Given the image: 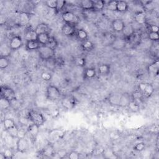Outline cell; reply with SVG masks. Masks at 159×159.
I'll return each mask as SVG.
<instances>
[{
	"mask_svg": "<svg viewBox=\"0 0 159 159\" xmlns=\"http://www.w3.org/2000/svg\"><path fill=\"white\" fill-rule=\"evenodd\" d=\"M28 117L32 123L38 126H42L45 123V118L42 114L35 110H31L28 113Z\"/></svg>",
	"mask_w": 159,
	"mask_h": 159,
	"instance_id": "6da1fadb",
	"label": "cell"
},
{
	"mask_svg": "<svg viewBox=\"0 0 159 159\" xmlns=\"http://www.w3.org/2000/svg\"><path fill=\"white\" fill-rule=\"evenodd\" d=\"M39 55L42 60H46L53 58L55 55V51L46 45H41L38 49Z\"/></svg>",
	"mask_w": 159,
	"mask_h": 159,
	"instance_id": "7a4b0ae2",
	"label": "cell"
},
{
	"mask_svg": "<svg viewBox=\"0 0 159 159\" xmlns=\"http://www.w3.org/2000/svg\"><path fill=\"white\" fill-rule=\"evenodd\" d=\"M46 94L48 99L52 101H55L58 100L62 95L60 90L54 85H49L46 90Z\"/></svg>",
	"mask_w": 159,
	"mask_h": 159,
	"instance_id": "3957f363",
	"label": "cell"
},
{
	"mask_svg": "<svg viewBox=\"0 0 159 159\" xmlns=\"http://www.w3.org/2000/svg\"><path fill=\"white\" fill-rule=\"evenodd\" d=\"M139 90L145 97L151 96L154 91V88L153 85L149 83H141L139 84Z\"/></svg>",
	"mask_w": 159,
	"mask_h": 159,
	"instance_id": "277c9868",
	"label": "cell"
},
{
	"mask_svg": "<svg viewBox=\"0 0 159 159\" xmlns=\"http://www.w3.org/2000/svg\"><path fill=\"white\" fill-rule=\"evenodd\" d=\"M61 104H62V106L65 109L71 110L75 108L77 102L74 98L70 96H67L64 98L62 100V101H61Z\"/></svg>",
	"mask_w": 159,
	"mask_h": 159,
	"instance_id": "5b68a950",
	"label": "cell"
},
{
	"mask_svg": "<svg viewBox=\"0 0 159 159\" xmlns=\"http://www.w3.org/2000/svg\"><path fill=\"white\" fill-rule=\"evenodd\" d=\"M1 96L5 98L13 101L16 98V94L15 91L11 88L8 87H2L1 88Z\"/></svg>",
	"mask_w": 159,
	"mask_h": 159,
	"instance_id": "8992f818",
	"label": "cell"
},
{
	"mask_svg": "<svg viewBox=\"0 0 159 159\" xmlns=\"http://www.w3.org/2000/svg\"><path fill=\"white\" fill-rule=\"evenodd\" d=\"M16 149L19 152L24 153L29 148V142L26 138L17 139Z\"/></svg>",
	"mask_w": 159,
	"mask_h": 159,
	"instance_id": "52a82bcc",
	"label": "cell"
},
{
	"mask_svg": "<svg viewBox=\"0 0 159 159\" xmlns=\"http://www.w3.org/2000/svg\"><path fill=\"white\" fill-rule=\"evenodd\" d=\"M111 45L114 50H123L126 45V41L124 38H117L113 42Z\"/></svg>",
	"mask_w": 159,
	"mask_h": 159,
	"instance_id": "ba28073f",
	"label": "cell"
},
{
	"mask_svg": "<svg viewBox=\"0 0 159 159\" xmlns=\"http://www.w3.org/2000/svg\"><path fill=\"white\" fill-rule=\"evenodd\" d=\"M62 19L66 24H73L77 21V17L75 15L73 14L71 11H65L62 15Z\"/></svg>",
	"mask_w": 159,
	"mask_h": 159,
	"instance_id": "9c48e42d",
	"label": "cell"
},
{
	"mask_svg": "<svg viewBox=\"0 0 159 159\" xmlns=\"http://www.w3.org/2000/svg\"><path fill=\"white\" fill-rule=\"evenodd\" d=\"M22 45V40L20 36H15L9 42V46L12 50H17Z\"/></svg>",
	"mask_w": 159,
	"mask_h": 159,
	"instance_id": "30bf717a",
	"label": "cell"
},
{
	"mask_svg": "<svg viewBox=\"0 0 159 159\" xmlns=\"http://www.w3.org/2000/svg\"><path fill=\"white\" fill-rule=\"evenodd\" d=\"M62 33L65 35V36H72L73 35H74L75 33V26L73 25V24H65L62 27Z\"/></svg>",
	"mask_w": 159,
	"mask_h": 159,
	"instance_id": "8fae6325",
	"label": "cell"
},
{
	"mask_svg": "<svg viewBox=\"0 0 159 159\" xmlns=\"http://www.w3.org/2000/svg\"><path fill=\"white\" fill-rule=\"evenodd\" d=\"M125 24L124 21L121 19H114L112 22L113 30L116 32H121L123 31Z\"/></svg>",
	"mask_w": 159,
	"mask_h": 159,
	"instance_id": "7c38bea8",
	"label": "cell"
},
{
	"mask_svg": "<svg viewBox=\"0 0 159 159\" xmlns=\"http://www.w3.org/2000/svg\"><path fill=\"white\" fill-rule=\"evenodd\" d=\"M132 101L131 95L128 93H124L121 94V100L119 103V106L126 107L128 106L129 103Z\"/></svg>",
	"mask_w": 159,
	"mask_h": 159,
	"instance_id": "4fadbf2b",
	"label": "cell"
},
{
	"mask_svg": "<svg viewBox=\"0 0 159 159\" xmlns=\"http://www.w3.org/2000/svg\"><path fill=\"white\" fill-rule=\"evenodd\" d=\"M30 15L27 13H21L19 16V25L26 26L30 22Z\"/></svg>",
	"mask_w": 159,
	"mask_h": 159,
	"instance_id": "5bb4252c",
	"label": "cell"
},
{
	"mask_svg": "<svg viewBox=\"0 0 159 159\" xmlns=\"http://www.w3.org/2000/svg\"><path fill=\"white\" fill-rule=\"evenodd\" d=\"M39 126H37L36 124H33L32 123L31 124H30L28 129H27V131H28V133L29 134V135L31 136V137L33 139H35L37 137V136H38V133H39Z\"/></svg>",
	"mask_w": 159,
	"mask_h": 159,
	"instance_id": "9a60e30c",
	"label": "cell"
},
{
	"mask_svg": "<svg viewBox=\"0 0 159 159\" xmlns=\"http://www.w3.org/2000/svg\"><path fill=\"white\" fill-rule=\"evenodd\" d=\"M122 32H123V35L126 38H129L135 32V31H134V28L132 24H125L123 31H122Z\"/></svg>",
	"mask_w": 159,
	"mask_h": 159,
	"instance_id": "2e32d148",
	"label": "cell"
},
{
	"mask_svg": "<svg viewBox=\"0 0 159 159\" xmlns=\"http://www.w3.org/2000/svg\"><path fill=\"white\" fill-rule=\"evenodd\" d=\"M94 2L91 0H83L80 2V6L84 11L94 10Z\"/></svg>",
	"mask_w": 159,
	"mask_h": 159,
	"instance_id": "e0dca14e",
	"label": "cell"
},
{
	"mask_svg": "<svg viewBox=\"0 0 159 159\" xmlns=\"http://www.w3.org/2000/svg\"><path fill=\"white\" fill-rule=\"evenodd\" d=\"M64 136V132L60 129H54L49 132V138L51 140H58L63 137Z\"/></svg>",
	"mask_w": 159,
	"mask_h": 159,
	"instance_id": "ac0fdd59",
	"label": "cell"
},
{
	"mask_svg": "<svg viewBox=\"0 0 159 159\" xmlns=\"http://www.w3.org/2000/svg\"><path fill=\"white\" fill-rule=\"evenodd\" d=\"M134 20L139 24H144L146 22V16L143 11H138L134 15Z\"/></svg>",
	"mask_w": 159,
	"mask_h": 159,
	"instance_id": "d6986e66",
	"label": "cell"
},
{
	"mask_svg": "<svg viewBox=\"0 0 159 159\" xmlns=\"http://www.w3.org/2000/svg\"><path fill=\"white\" fill-rule=\"evenodd\" d=\"M11 48L9 46V45H8L6 44H2L0 46V54H1V57H8L11 52Z\"/></svg>",
	"mask_w": 159,
	"mask_h": 159,
	"instance_id": "ffe728a7",
	"label": "cell"
},
{
	"mask_svg": "<svg viewBox=\"0 0 159 159\" xmlns=\"http://www.w3.org/2000/svg\"><path fill=\"white\" fill-rule=\"evenodd\" d=\"M49 27L45 23H40L36 26L35 29V31L38 34H43V33H48L49 32Z\"/></svg>",
	"mask_w": 159,
	"mask_h": 159,
	"instance_id": "44dd1931",
	"label": "cell"
},
{
	"mask_svg": "<svg viewBox=\"0 0 159 159\" xmlns=\"http://www.w3.org/2000/svg\"><path fill=\"white\" fill-rule=\"evenodd\" d=\"M121 100V94H113L109 97V101L112 105L114 106H119Z\"/></svg>",
	"mask_w": 159,
	"mask_h": 159,
	"instance_id": "7402d4cb",
	"label": "cell"
},
{
	"mask_svg": "<svg viewBox=\"0 0 159 159\" xmlns=\"http://www.w3.org/2000/svg\"><path fill=\"white\" fill-rule=\"evenodd\" d=\"M38 34L36 33L35 30H28L25 34V39L27 41H36L38 39Z\"/></svg>",
	"mask_w": 159,
	"mask_h": 159,
	"instance_id": "603a6c76",
	"label": "cell"
},
{
	"mask_svg": "<svg viewBox=\"0 0 159 159\" xmlns=\"http://www.w3.org/2000/svg\"><path fill=\"white\" fill-rule=\"evenodd\" d=\"M41 45L38 41H27L26 48L29 51H34L38 50Z\"/></svg>",
	"mask_w": 159,
	"mask_h": 159,
	"instance_id": "cb8c5ba5",
	"label": "cell"
},
{
	"mask_svg": "<svg viewBox=\"0 0 159 159\" xmlns=\"http://www.w3.org/2000/svg\"><path fill=\"white\" fill-rule=\"evenodd\" d=\"M49 38H50V35H48V33L40 34H38V39H37V41L40 43L41 45H45L48 42V40L49 39Z\"/></svg>",
	"mask_w": 159,
	"mask_h": 159,
	"instance_id": "d4e9b609",
	"label": "cell"
},
{
	"mask_svg": "<svg viewBox=\"0 0 159 159\" xmlns=\"http://www.w3.org/2000/svg\"><path fill=\"white\" fill-rule=\"evenodd\" d=\"M128 9V5L124 1H117V11L120 13H124Z\"/></svg>",
	"mask_w": 159,
	"mask_h": 159,
	"instance_id": "484cf974",
	"label": "cell"
},
{
	"mask_svg": "<svg viewBox=\"0 0 159 159\" xmlns=\"http://www.w3.org/2000/svg\"><path fill=\"white\" fill-rule=\"evenodd\" d=\"M11 105V101L5 98L1 97L0 99V108L3 110H7L8 109Z\"/></svg>",
	"mask_w": 159,
	"mask_h": 159,
	"instance_id": "4316f807",
	"label": "cell"
},
{
	"mask_svg": "<svg viewBox=\"0 0 159 159\" xmlns=\"http://www.w3.org/2000/svg\"><path fill=\"white\" fill-rule=\"evenodd\" d=\"M45 61V67L48 70H54L55 68L57 65V62H56V60L54 57L46 60Z\"/></svg>",
	"mask_w": 159,
	"mask_h": 159,
	"instance_id": "83f0119b",
	"label": "cell"
},
{
	"mask_svg": "<svg viewBox=\"0 0 159 159\" xmlns=\"http://www.w3.org/2000/svg\"><path fill=\"white\" fill-rule=\"evenodd\" d=\"M45 45L48 47L49 48H52V50L55 51L58 46V42H57V40L55 39V38H54V37L50 36L49 39H48V42H47L46 45Z\"/></svg>",
	"mask_w": 159,
	"mask_h": 159,
	"instance_id": "f1b7e54d",
	"label": "cell"
},
{
	"mask_svg": "<svg viewBox=\"0 0 159 159\" xmlns=\"http://www.w3.org/2000/svg\"><path fill=\"white\" fill-rule=\"evenodd\" d=\"M3 126H4L5 129L8 130L16 125V123L14 120L10 119V118H7L3 121Z\"/></svg>",
	"mask_w": 159,
	"mask_h": 159,
	"instance_id": "f546056e",
	"label": "cell"
},
{
	"mask_svg": "<svg viewBox=\"0 0 159 159\" xmlns=\"http://www.w3.org/2000/svg\"><path fill=\"white\" fill-rule=\"evenodd\" d=\"M77 36L80 40L82 41H86L88 38V34L86 31H84V29H80L77 31Z\"/></svg>",
	"mask_w": 159,
	"mask_h": 159,
	"instance_id": "4dcf8cb0",
	"label": "cell"
},
{
	"mask_svg": "<svg viewBox=\"0 0 159 159\" xmlns=\"http://www.w3.org/2000/svg\"><path fill=\"white\" fill-rule=\"evenodd\" d=\"M98 71L101 75H106L110 72V67L107 64L100 65L98 67Z\"/></svg>",
	"mask_w": 159,
	"mask_h": 159,
	"instance_id": "1f68e13d",
	"label": "cell"
},
{
	"mask_svg": "<svg viewBox=\"0 0 159 159\" xmlns=\"http://www.w3.org/2000/svg\"><path fill=\"white\" fill-rule=\"evenodd\" d=\"M81 46H82V48H83V49L84 51H90L92 50L93 48V47H94L93 44L88 40H86V41H83Z\"/></svg>",
	"mask_w": 159,
	"mask_h": 159,
	"instance_id": "d6a6232c",
	"label": "cell"
},
{
	"mask_svg": "<svg viewBox=\"0 0 159 159\" xmlns=\"http://www.w3.org/2000/svg\"><path fill=\"white\" fill-rule=\"evenodd\" d=\"M158 67H159V62L157 60L155 62L151 64L149 67H148V70L149 71L152 73H158Z\"/></svg>",
	"mask_w": 159,
	"mask_h": 159,
	"instance_id": "836d02e7",
	"label": "cell"
},
{
	"mask_svg": "<svg viewBox=\"0 0 159 159\" xmlns=\"http://www.w3.org/2000/svg\"><path fill=\"white\" fill-rule=\"evenodd\" d=\"M43 155L46 157H51L54 155V149L51 145H47L43 150Z\"/></svg>",
	"mask_w": 159,
	"mask_h": 159,
	"instance_id": "e575fe53",
	"label": "cell"
},
{
	"mask_svg": "<svg viewBox=\"0 0 159 159\" xmlns=\"http://www.w3.org/2000/svg\"><path fill=\"white\" fill-rule=\"evenodd\" d=\"M9 65V60L7 57H1L0 58V68L2 69L6 68Z\"/></svg>",
	"mask_w": 159,
	"mask_h": 159,
	"instance_id": "d590c367",
	"label": "cell"
},
{
	"mask_svg": "<svg viewBox=\"0 0 159 159\" xmlns=\"http://www.w3.org/2000/svg\"><path fill=\"white\" fill-rule=\"evenodd\" d=\"M18 130L19 128L17 127V126H15L13 128H11L9 129H8V132L9 134V135H10L11 136H12L13 137L15 138V139H18L17 136H18Z\"/></svg>",
	"mask_w": 159,
	"mask_h": 159,
	"instance_id": "8d00e7d4",
	"label": "cell"
},
{
	"mask_svg": "<svg viewBox=\"0 0 159 159\" xmlns=\"http://www.w3.org/2000/svg\"><path fill=\"white\" fill-rule=\"evenodd\" d=\"M105 5V2L102 1V0H99V1L94 2V10L101 11L104 9Z\"/></svg>",
	"mask_w": 159,
	"mask_h": 159,
	"instance_id": "74e56055",
	"label": "cell"
},
{
	"mask_svg": "<svg viewBox=\"0 0 159 159\" xmlns=\"http://www.w3.org/2000/svg\"><path fill=\"white\" fill-rule=\"evenodd\" d=\"M128 107L129 108V109L131 110H132V111H134V112H136V111H138L139 110V104L137 102L134 101V100H132L129 105H128Z\"/></svg>",
	"mask_w": 159,
	"mask_h": 159,
	"instance_id": "f35d334b",
	"label": "cell"
},
{
	"mask_svg": "<svg viewBox=\"0 0 159 159\" xmlns=\"http://www.w3.org/2000/svg\"><path fill=\"white\" fill-rule=\"evenodd\" d=\"M84 75L87 78H92L94 77L96 75V71L93 68H87L84 71Z\"/></svg>",
	"mask_w": 159,
	"mask_h": 159,
	"instance_id": "ab89813d",
	"label": "cell"
},
{
	"mask_svg": "<svg viewBox=\"0 0 159 159\" xmlns=\"http://www.w3.org/2000/svg\"><path fill=\"white\" fill-rule=\"evenodd\" d=\"M65 5H66L65 1H64V0H58V1H57V7L55 10L57 12H60L64 9Z\"/></svg>",
	"mask_w": 159,
	"mask_h": 159,
	"instance_id": "60d3db41",
	"label": "cell"
},
{
	"mask_svg": "<svg viewBox=\"0 0 159 159\" xmlns=\"http://www.w3.org/2000/svg\"><path fill=\"white\" fill-rule=\"evenodd\" d=\"M107 8L111 11H117V1H109L107 4Z\"/></svg>",
	"mask_w": 159,
	"mask_h": 159,
	"instance_id": "b9f144b4",
	"label": "cell"
},
{
	"mask_svg": "<svg viewBox=\"0 0 159 159\" xmlns=\"http://www.w3.org/2000/svg\"><path fill=\"white\" fill-rule=\"evenodd\" d=\"M145 148V144L144 142H139L136 144L134 147V150L137 152H142Z\"/></svg>",
	"mask_w": 159,
	"mask_h": 159,
	"instance_id": "7bdbcfd3",
	"label": "cell"
},
{
	"mask_svg": "<svg viewBox=\"0 0 159 159\" xmlns=\"http://www.w3.org/2000/svg\"><path fill=\"white\" fill-rule=\"evenodd\" d=\"M28 133V131L27 129L25 130L23 128H20L18 130V136L17 138L18 139H23V138H26V136Z\"/></svg>",
	"mask_w": 159,
	"mask_h": 159,
	"instance_id": "ee69618b",
	"label": "cell"
},
{
	"mask_svg": "<svg viewBox=\"0 0 159 159\" xmlns=\"http://www.w3.org/2000/svg\"><path fill=\"white\" fill-rule=\"evenodd\" d=\"M149 38L152 41H157L159 39L158 33L150 32L149 34Z\"/></svg>",
	"mask_w": 159,
	"mask_h": 159,
	"instance_id": "f6af8a7d",
	"label": "cell"
},
{
	"mask_svg": "<svg viewBox=\"0 0 159 159\" xmlns=\"http://www.w3.org/2000/svg\"><path fill=\"white\" fill-rule=\"evenodd\" d=\"M46 5L51 9H56L57 1L56 0H48L46 2Z\"/></svg>",
	"mask_w": 159,
	"mask_h": 159,
	"instance_id": "bcb514c9",
	"label": "cell"
},
{
	"mask_svg": "<svg viewBox=\"0 0 159 159\" xmlns=\"http://www.w3.org/2000/svg\"><path fill=\"white\" fill-rule=\"evenodd\" d=\"M3 154H5L6 158H11L13 156V152L11 148H8L5 150Z\"/></svg>",
	"mask_w": 159,
	"mask_h": 159,
	"instance_id": "7dc6e473",
	"label": "cell"
},
{
	"mask_svg": "<svg viewBox=\"0 0 159 159\" xmlns=\"http://www.w3.org/2000/svg\"><path fill=\"white\" fill-rule=\"evenodd\" d=\"M41 78L43 80L48 81H50L52 78V76L48 72H43L42 74H41Z\"/></svg>",
	"mask_w": 159,
	"mask_h": 159,
	"instance_id": "c3c4849f",
	"label": "cell"
},
{
	"mask_svg": "<svg viewBox=\"0 0 159 159\" xmlns=\"http://www.w3.org/2000/svg\"><path fill=\"white\" fill-rule=\"evenodd\" d=\"M143 95L142 94V93L140 92V91H137L136 92H134L132 94V99L134 101H136L138 100H141V98H142Z\"/></svg>",
	"mask_w": 159,
	"mask_h": 159,
	"instance_id": "681fc988",
	"label": "cell"
},
{
	"mask_svg": "<svg viewBox=\"0 0 159 159\" xmlns=\"http://www.w3.org/2000/svg\"><path fill=\"white\" fill-rule=\"evenodd\" d=\"M68 158L70 159H78L80 158V154L75 151H72L68 154Z\"/></svg>",
	"mask_w": 159,
	"mask_h": 159,
	"instance_id": "f907efd6",
	"label": "cell"
},
{
	"mask_svg": "<svg viewBox=\"0 0 159 159\" xmlns=\"http://www.w3.org/2000/svg\"><path fill=\"white\" fill-rule=\"evenodd\" d=\"M76 64L80 67H83L85 65V60L83 58H78L76 59Z\"/></svg>",
	"mask_w": 159,
	"mask_h": 159,
	"instance_id": "816d5d0a",
	"label": "cell"
},
{
	"mask_svg": "<svg viewBox=\"0 0 159 159\" xmlns=\"http://www.w3.org/2000/svg\"><path fill=\"white\" fill-rule=\"evenodd\" d=\"M149 29H150V31H151L150 32L158 33L159 28L157 26H156V25H154V24H152V25H151Z\"/></svg>",
	"mask_w": 159,
	"mask_h": 159,
	"instance_id": "f5cc1de1",
	"label": "cell"
},
{
	"mask_svg": "<svg viewBox=\"0 0 159 159\" xmlns=\"http://www.w3.org/2000/svg\"><path fill=\"white\" fill-rule=\"evenodd\" d=\"M59 115V111L57 109L53 110V111L51 112V116L54 118H56Z\"/></svg>",
	"mask_w": 159,
	"mask_h": 159,
	"instance_id": "db71d44e",
	"label": "cell"
}]
</instances>
